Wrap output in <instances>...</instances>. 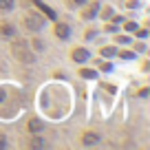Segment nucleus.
I'll list each match as a JSON object with an SVG mask.
<instances>
[{
    "mask_svg": "<svg viewBox=\"0 0 150 150\" xmlns=\"http://www.w3.org/2000/svg\"><path fill=\"white\" fill-rule=\"evenodd\" d=\"M24 27L29 31H40L44 27V16H38V13H27L24 16Z\"/></svg>",
    "mask_w": 150,
    "mask_h": 150,
    "instance_id": "nucleus-2",
    "label": "nucleus"
},
{
    "mask_svg": "<svg viewBox=\"0 0 150 150\" xmlns=\"http://www.w3.org/2000/svg\"><path fill=\"white\" fill-rule=\"evenodd\" d=\"M95 33H97V31H95V29H88V31H86V40H91V38H95Z\"/></svg>",
    "mask_w": 150,
    "mask_h": 150,
    "instance_id": "nucleus-21",
    "label": "nucleus"
},
{
    "mask_svg": "<svg viewBox=\"0 0 150 150\" xmlns=\"http://www.w3.org/2000/svg\"><path fill=\"white\" fill-rule=\"evenodd\" d=\"M75 5H86V0H73Z\"/></svg>",
    "mask_w": 150,
    "mask_h": 150,
    "instance_id": "nucleus-25",
    "label": "nucleus"
},
{
    "mask_svg": "<svg viewBox=\"0 0 150 150\" xmlns=\"http://www.w3.org/2000/svg\"><path fill=\"white\" fill-rule=\"evenodd\" d=\"M106 31H108V33H117V27H112V24H108V27H106Z\"/></svg>",
    "mask_w": 150,
    "mask_h": 150,
    "instance_id": "nucleus-23",
    "label": "nucleus"
},
{
    "mask_svg": "<svg viewBox=\"0 0 150 150\" xmlns=\"http://www.w3.org/2000/svg\"><path fill=\"white\" fill-rule=\"evenodd\" d=\"M0 35H2V38H13V35H16V29H13V24H7V22H2V24H0Z\"/></svg>",
    "mask_w": 150,
    "mask_h": 150,
    "instance_id": "nucleus-6",
    "label": "nucleus"
},
{
    "mask_svg": "<svg viewBox=\"0 0 150 150\" xmlns=\"http://www.w3.org/2000/svg\"><path fill=\"white\" fill-rule=\"evenodd\" d=\"M88 57H91V53L86 51V49H82V47L73 49V60H75V62H80V64H82V62H86Z\"/></svg>",
    "mask_w": 150,
    "mask_h": 150,
    "instance_id": "nucleus-5",
    "label": "nucleus"
},
{
    "mask_svg": "<svg viewBox=\"0 0 150 150\" xmlns=\"http://www.w3.org/2000/svg\"><path fill=\"white\" fill-rule=\"evenodd\" d=\"M117 55L122 57V60H132V57H135V53H132V51H117Z\"/></svg>",
    "mask_w": 150,
    "mask_h": 150,
    "instance_id": "nucleus-13",
    "label": "nucleus"
},
{
    "mask_svg": "<svg viewBox=\"0 0 150 150\" xmlns=\"http://www.w3.org/2000/svg\"><path fill=\"white\" fill-rule=\"evenodd\" d=\"M55 35L60 38V40H69V35H71V27L66 22H57L55 24Z\"/></svg>",
    "mask_w": 150,
    "mask_h": 150,
    "instance_id": "nucleus-4",
    "label": "nucleus"
},
{
    "mask_svg": "<svg viewBox=\"0 0 150 150\" xmlns=\"http://www.w3.org/2000/svg\"><path fill=\"white\" fill-rule=\"evenodd\" d=\"M13 9V0H0V11H9Z\"/></svg>",
    "mask_w": 150,
    "mask_h": 150,
    "instance_id": "nucleus-12",
    "label": "nucleus"
},
{
    "mask_svg": "<svg viewBox=\"0 0 150 150\" xmlns=\"http://www.w3.org/2000/svg\"><path fill=\"white\" fill-rule=\"evenodd\" d=\"M99 69H102V71H106V73H110V71H112V66L108 64V62H102V64H99Z\"/></svg>",
    "mask_w": 150,
    "mask_h": 150,
    "instance_id": "nucleus-17",
    "label": "nucleus"
},
{
    "mask_svg": "<svg viewBox=\"0 0 150 150\" xmlns=\"http://www.w3.org/2000/svg\"><path fill=\"white\" fill-rule=\"evenodd\" d=\"M29 128H31V132H40V130L44 128V122H40V119H31Z\"/></svg>",
    "mask_w": 150,
    "mask_h": 150,
    "instance_id": "nucleus-10",
    "label": "nucleus"
},
{
    "mask_svg": "<svg viewBox=\"0 0 150 150\" xmlns=\"http://www.w3.org/2000/svg\"><path fill=\"white\" fill-rule=\"evenodd\" d=\"M126 31H132V33H135V31H137V22H132V20H130V22H126Z\"/></svg>",
    "mask_w": 150,
    "mask_h": 150,
    "instance_id": "nucleus-16",
    "label": "nucleus"
},
{
    "mask_svg": "<svg viewBox=\"0 0 150 150\" xmlns=\"http://www.w3.org/2000/svg\"><path fill=\"white\" fill-rule=\"evenodd\" d=\"M31 2H33V5H35L40 11H42V13H44V18H49V20H55V18H57V16H55V11H53L49 5H44L42 0H31Z\"/></svg>",
    "mask_w": 150,
    "mask_h": 150,
    "instance_id": "nucleus-3",
    "label": "nucleus"
},
{
    "mask_svg": "<svg viewBox=\"0 0 150 150\" xmlns=\"http://www.w3.org/2000/svg\"><path fill=\"white\" fill-rule=\"evenodd\" d=\"M128 40H130L128 35H117V42L119 44H128Z\"/></svg>",
    "mask_w": 150,
    "mask_h": 150,
    "instance_id": "nucleus-19",
    "label": "nucleus"
},
{
    "mask_svg": "<svg viewBox=\"0 0 150 150\" xmlns=\"http://www.w3.org/2000/svg\"><path fill=\"white\" fill-rule=\"evenodd\" d=\"M135 35H137V38H141V40H144V38H148V29H139V27H137Z\"/></svg>",
    "mask_w": 150,
    "mask_h": 150,
    "instance_id": "nucleus-15",
    "label": "nucleus"
},
{
    "mask_svg": "<svg viewBox=\"0 0 150 150\" xmlns=\"http://www.w3.org/2000/svg\"><path fill=\"white\" fill-rule=\"evenodd\" d=\"M11 51H13V55L18 57L20 62H24V64L35 62V55L31 53V49H29V44L24 42V40H16V42L11 44Z\"/></svg>",
    "mask_w": 150,
    "mask_h": 150,
    "instance_id": "nucleus-1",
    "label": "nucleus"
},
{
    "mask_svg": "<svg viewBox=\"0 0 150 150\" xmlns=\"http://www.w3.org/2000/svg\"><path fill=\"white\" fill-rule=\"evenodd\" d=\"M33 49H38V51H42V49H44L42 40H33Z\"/></svg>",
    "mask_w": 150,
    "mask_h": 150,
    "instance_id": "nucleus-18",
    "label": "nucleus"
},
{
    "mask_svg": "<svg viewBox=\"0 0 150 150\" xmlns=\"http://www.w3.org/2000/svg\"><path fill=\"white\" fill-rule=\"evenodd\" d=\"M97 11H99V2H93V5L84 11V18H86V20H93L95 16H97Z\"/></svg>",
    "mask_w": 150,
    "mask_h": 150,
    "instance_id": "nucleus-8",
    "label": "nucleus"
},
{
    "mask_svg": "<svg viewBox=\"0 0 150 150\" xmlns=\"http://www.w3.org/2000/svg\"><path fill=\"white\" fill-rule=\"evenodd\" d=\"M104 18H112V11L110 9H104Z\"/></svg>",
    "mask_w": 150,
    "mask_h": 150,
    "instance_id": "nucleus-24",
    "label": "nucleus"
},
{
    "mask_svg": "<svg viewBox=\"0 0 150 150\" xmlns=\"http://www.w3.org/2000/svg\"><path fill=\"white\" fill-rule=\"evenodd\" d=\"M102 86L108 91V93H115V86H112V84H102Z\"/></svg>",
    "mask_w": 150,
    "mask_h": 150,
    "instance_id": "nucleus-22",
    "label": "nucleus"
},
{
    "mask_svg": "<svg viewBox=\"0 0 150 150\" xmlns=\"http://www.w3.org/2000/svg\"><path fill=\"white\" fill-rule=\"evenodd\" d=\"M97 141H99V137L95 135V132H86V135L82 137V144H84V146H95Z\"/></svg>",
    "mask_w": 150,
    "mask_h": 150,
    "instance_id": "nucleus-7",
    "label": "nucleus"
},
{
    "mask_svg": "<svg viewBox=\"0 0 150 150\" xmlns=\"http://www.w3.org/2000/svg\"><path fill=\"white\" fill-rule=\"evenodd\" d=\"M31 146H33V148H44V139H40V137H33Z\"/></svg>",
    "mask_w": 150,
    "mask_h": 150,
    "instance_id": "nucleus-14",
    "label": "nucleus"
},
{
    "mask_svg": "<svg viewBox=\"0 0 150 150\" xmlns=\"http://www.w3.org/2000/svg\"><path fill=\"white\" fill-rule=\"evenodd\" d=\"M9 146V141H7V137L5 135H0V148H7Z\"/></svg>",
    "mask_w": 150,
    "mask_h": 150,
    "instance_id": "nucleus-20",
    "label": "nucleus"
},
{
    "mask_svg": "<svg viewBox=\"0 0 150 150\" xmlns=\"http://www.w3.org/2000/svg\"><path fill=\"white\" fill-rule=\"evenodd\" d=\"M99 53H102L104 57H115V55H117V49H115V47H104Z\"/></svg>",
    "mask_w": 150,
    "mask_h": 150,
    "instance_id": "nucleus-11",
    "label": "nucleus"
},
{
    "mask_svg": "<svg viewBox=\"0 0 150 150\" xmlns=\"http://www.w3.org/2000/svg\"><path fill=\"white\" fill-rule=\"evenodd\" d=\"M80 75L84 80H95L97 77V71H91V69H80Z\"/></svg>",
    "mask_w": 150,
    "mask_h": 150,
    "instance_id": "nucleus-9",
    "label": "nucleus"
}]
</instances>
